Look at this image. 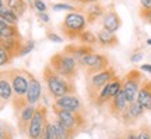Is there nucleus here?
<instances>
[{
  "label": "nucleus",
  "instance_id": "19",
  "mask_svg": "<svg viewBox=\"0 0 151 139\" xmlns=\"http://www.w3.org/2000/svg\"><path fill=\"white\" fill-rule=\"evenodd\" d=\"M22 38H9V39H0V45L13 56V57H18V52L22 46Z\"/></svg>",
  "mask_w": 151,
  "mask_h": 139
},
{
  "label": "nucleus",
  "instance_id": "18",
  "mask_svg": "<svg viewBox=\"0 0 151 139\" xmlns=\"http://www.w3.org/2000/svg\"><path fill=\"white\" fill-rule=\"evenodd\" d=\"M97 40H98V45L104 49H111V48H115L118 46L119 43V39L116 36L115 32H109L106 29L101 28L97 33Z\"/></svg>",
  "mask_w": 151,
  "mask_h": 139
},
{
  "label": "nucleus",
  "instance_id": "1",
  "mask_svg": "<svg viewBox=\"0 0 151 139\" xmlns=\"http://www.w3.org/2000/svg\"><path fill=\"white\" fill-rule=\"evenodd\" d=\"M43 82L46 86V91L49 92V95L52 99H58L60 96L65 95H70V93H76V85L74 81L66 79L63 77H60L59 74H56L53 70L50 68V65L46 64L43 67Z\"/></svg>",
  "mask_w": 151,
  "mask_h": 139
},
{
  "label": "nucleus",
  "instance_id": "39",
  "mask_svg": "<svg viewBox=\"0 0 151 139\" xmlns=\"http://www.w3.org/2000/svg\"><path fill=\"white\" fill-rule=\"evenodd\" d=\"M76 3H78L80 6H88V4H92V3H98L99 0H74Z\"/></svg>",
  "mask_w": 151,
  "mask_h": 139
},
{
  "label": "nucleus",
  "instance_id": "41",
  "mask_svg": "<svg viewBox=\"0 0 151 139\" xmlns=\"http://www.w3.org/2000/svg\"><path fill=\"white\" fill-rule=\"evenodd\" d=\"M140 70L141 71H144L147 74H151V64H143L140 65Z\"/></svg>",
  "mask_w": 151,
  "mask_h": 139
},
{
  "label": "nucleus",
  "instance_id": "40",
  "mask_svg": "<svg viewBox=\"0 0 151 139\" xmlns=\"http://www.w3.org/2000/svg\"><path fill=\"white\" fill-rule=\"evenodd\" d=\"M0 139H13V136H11V134H10V131L7 132V131L0 129Z\"/></svg>",
  "mask_w": 151,
  "mask_h": 139
},
{
  "label": "nucleus",
  "instance_id": "17",
  "mask_svg": "<svg viewBox=\"0 0 151 139\" xmlns=\"http://www.w3.org/2000/svg\"><path fill=\"white\" fill-rule=\"evenodd\" d=\"M137 102L141 104L144 110L151 111V79H144L137 93Z\"/></svg>",
  "mask_w": 151,
  "mask_h": 139
},
{
  "label": "nucleus",
  "instance_id": "44",
  "mask_svg": "<svg viewBox=\"0 0 151 139\" xmlns=\"http://www.w3.org/2000/svg\"><path fill=\"white\" fill-rule=\"evenodd\" d=\"M4 106H6L4 103H1V102H0V110H1V109H3V107H4Z\"/></svg>",
  "mask_w": 151,
  "mask_h": 139
},
{
  "label": "nucleus",
  "instance_id": "22",
  "mask_svg": "<svg viewBox=\"0 0 151 139\" xmlns=\"http://www.w3.org/2000/svg\"><path fill=\"white\" fill-rule=\"evenodd\" d=\"M21 36L16 25H10L0 18V39H9V38Z\"/></svg>",
  "mask_w": 151,
  "mask_h": 139
},
{
  "label": "nucleus",
  "instance_id": "43",
  "mask_svg": "<svg viewBox=\"0 0 151 139\" xmlns=\"http://www.w3.org/2000/svg\"><path fill=\"white\" fill-rule=\"evenodd\" d=\"M112 139H124V136H115V138H112Z\"/></svg>",
  "mask_w": 151,
  "mask_h": 139
},
{
  "label": "nucleus",
  "instance_id": "12",
  "mask_svg": "<svg viewBox=\"0 0 151 139\" xmlns=\"http://www.w3.org/2000/svg\"><path fill=\"white\" fill-rule=\"evenodd\" d=\"M35 109H37V106H34V104H25L20 111L16 113L17 114V127H18V131H20L21 134H24V135L27 134L28 125H29L31 120H32Z\"/></svg>",
  "mask_w": 151,
  "mask_h": 139
},
{
  "label": "nucleus",
  "instance_id": "46",
  "mask_svg": "<svg viewBox=\"0 0 151 139\" xmlns=\"http://www.w3.org/2000/svg\"><path fill=\"white\" fill-rule=\"evenodd\" d=\"M73 1H74V0H73Z\"/></svg>",
  "mask_w": 151,
  "mask_h": 139
},
{
  "label": "nucleus",
  "instance_id": "20",
  "mask_svg": "<svg viewBox=\"0 0 151 139\" xmlns=\"http://www.w3.org/2000/svg\"><path fill=\"white\" fill-rule=\"evenodd\" d=\"M104 14H105V9H104V6H101L99 3L88 4V9L86 10L87 22H88V24H95L99 18H102Z\"/></svg>",
  "mask_w": 151,
  "mask_h": 139
},
{
  "label": "nucleus",
  "instance_id": "36",
  "mask_svg": "<svg viewBox=\"0 0 151 139\" xmlns=\"http://www.w3.org/2000/svg\"><path fill=\"white\" fill-rule=\"evenodd\" d=\"M37 14H38L39 21H42L43 24H49V22H50V17H49L48 11H45V13H37Z\"/></svg>",
  "mask_w": 151,
  "mask_h": 139
},
{
  "label": "nucleus",
  "instance_id": "14",
  "mask_svg": "<svg viewBox=\"0 0 151 139\" xmlns=\"http://www.w3.org/2000/svg\"><path fill=\"white\" fill-rule=\"evenodd\" d=\"M108 106H109V113L112 114L113 117L120 118V116L123 114L124 110L129 106V102H127V99L124 96L123 91H120L116 96L112 97L108 102Z\"/></svg>",
  "mask_w": 151,
  "mask_h": 139
},
{
  "label": "nucleus",
  "instance_id": "8",
  "mask_svg": "<svg viewBox=\"0 0 151 139\" xmlns=\"http://www.w3.org/2000/svg\"><path fill=\"white\" fill-rule=\"evenodd\" d=\"M78 67L84 70L87 75H91L98 71L108 68L111 65H109V60L105 54L92 52V53H88L83 56L81 59H78Z\"/></svg>",
  "mask_w": 151,
  "mask_h": 139
},
{
  "label": "nucleus",
  "instance_id": "16",
  "mask_svg": "<svg viewBox=\"0 0 151 139\" xmlns=\"http://www.w3.org/2000/svg\"><path fill=\"white\" fill-rule=\"evenodd\" d=\"M102 28L106 29L109 32H116L119 28L122 27V20L119 14L116 13L115 10H109V11H105V14L102 16Z\"/></svg>",
  "mask_w": 151,
  "mask_h": 139
},
{
  "label": "nucleus",
  "instance_id": "34",
  "mask_svg": "<svg viewBox=\"0 0 151 139\" xmlns=\"http://www.w3.org/2000/svg\"><path fill=\"white\" fill-rule=\"evenodd\" d=\"M143 57H144L143 52H134V53L130 56V61H132L133 64H136V63H140L141 60H143Z\"/></svg>",
  "mask_w": 151,
  "mask_h": 139
},
{
  "label": "nucleus",
  "instance_id": "29",
  "mask_svg": "<svg viewBox=\"0 0 151 139\" xmlns=\"http://www.w3.org/2000/svg\"><path fill=\"white\" fill-rule=\"evenodd\" d=\"M35 48V42L34 40H27V42H22V46L18 52V57H22V56H27L34 50Z\"/></svg>",
  "mask_w": 151,
  "mask_h": 139
},
{
  "label": "nucleus",
  "instance_id": "9",
  "mask_svg": "<svg viewBox=\"0 0 151 139\" xmlns=\"http://www.w3.org/2000/svg\"><path fill=\"white\" fill-rule=\"evenodd\" d=\"M48 121V109L43 104H37L35 113L32 116V120L28 125L27 129V138L28 139H41L45 128V124Z\"/></svg>",
  "mask_w": 151,
  "mask_h": 139
},
{
  "label": "nucleus",
  "instance_id": "25",
  "mask_svg": "<svg viewBox=\"0 0 151 139\" xmlns=\"http://www.w3.org/2000/svg\"><path fill=\"white\" fill-rule=\"evenodd\" d=\"M41 139H59V135H58V131H56L53 121H49V120L46 121Z\"/></svg>",
  "mask_w": 151,
  "mask_h": 139
},
{
  "label": "nucleus",
  "instance_id": "31",
  "mask_svg": "<svg viewBox=\"0 0 151 139\" xmlns=\"http://www.w3.org/2000/svg\"><path fill=\"white\" fill-rule=\"evenodd\" d=\"M137 135H139V139H151V128L144 124L137 131Z\"/></svg>",
  "mask_w": 151,
  "mask_h": 139
},
{
  "label": "nucleus",
  "instance_id": "5",
  "mask_svg": "<svg viewBox=\"0 0 151 139\" xmlns=\"http://www.w3.org/2000/svg\"><path fill=\"white\" fill-rule=\"evenodd\" d=\"M52 110H53L55 117L74 136L87 127V118L84 117L83 111H69V110H62V109H56V107H52Z\"/></svg>",
  "mask_w": 151,
  "mask_h": 139
},
{
  "label": "nucleus",
  "instance_id": "4",
  "mask_svg": "<svg viewBox=\"0 0 151 139\" xmlns=\"http://www.w3.org/2000/svg\"><path fill=\"white\" fill-rule=\"evenodd\" d=\"M87 25H88L87 17L81 10L69 11L65 16L62 24H60V29H62L66 39L74 40V39H78L83 31H86Z\"/></svg>",
  "mask_w": 151,
  "mask_h": 139
},
{
  "label": "nucleus",
  "instance_id": "45",
  "mask_svg": "<svg viewBox=\"0 0 151 139\" xmlns=\"http://www.w3.org/2000/svg\"><path fill=\"white\" fill-rule=\"evenodd\" d=\"M1 6H4V0H0V7Z\"/></svg>",
  "mask_w": 151,
  "mask_h": 139
},
{
  "label": "nucleus",
  "instance_id": "3",
  "mask_svg": "<svg viewBox=\"0 0 151 139\" xmlns=\"http://www.w3.org/2000/svg\"><path fill=\"white\" fill-rule=\"evenodd\" d=\"M49 65L53 70L56 74H59L60 77H63L66 79L74 81L78 72V60L73 57L71 54L63 52L55 53L50 59H49Z\"/></svg>",
  "mask_w": 151,
  "mask_h": 139
},
{
  "label": "nucleus",
  "instance_id": "30",
  "mask_svg": "<svg viewBox=\"0 0 151 139\" xmlns=\"http://www.w3.org/2000/svg\"><path fill=\"white\" fill-rule=\"evenodd\" d=\"M13 56H11L7 50H6L1 45H0V67L1 65H7V64H10L11 61H13Z\"/></svg>",
  "mask_w": 151,
  "mask_h": 139
},
{
  "label": "nucleus",
  "instance_id": "38",
  "mask_svg": "<svg viewBox=\"0 0 151 139\" xmlns=\"http://www.w3.org/2000/svg\"><path fill=\"white\" fill-rule=\"evenodd\" d=\"M140 17L146 20L148 24H151V11H140Z\"/></svg>",
  "mask_w": 151,
  "mask_h": 139
},
{
  "label": "nucleus",
  "instance_id": "27",
  "mask_svg": "<svg viewBox=\"0 0 151 139\" xmlns=\"http://www.w3.org/2000/svg\"><path fill=\"white\" fill-rule=\"evenodd\" d=\"M53 123H55V127H56V131H58V135H59V139H73L74 138V135L71 134L70 131L66 128L58 118H55Z\"/></svg>",
  "mask_w": 151,
  "mask_h": 139
},
{
  "label": "nucleus",
  "instance_id": "28",
  "mask_svg": "<svg viewBox=\"0 0 151 139\" xmlns=\"http://www.w3.org/2000/svg\"><path fill=\"white\" fill-rule=\"evenodd\" d=\"M52 9H53L55 11H78V10H83L81 7L69 4V3H55V4L52 6Z\"/></svg>",
  "mask_w": 151,
  "mask_h": 139
},
{
  "label": "nucleus",
  "instance_id": "7",
  "mask_svg": "<svg viewBox=\"0 0 151 139\" xmlns=\"http://www.w3.org/2000/svg\"><path fill=\"white\" fill-rule=\"evenodd\" d=\"M143 74L139 70H132L122 78V91L127 102L132 103L137 99V93L140 91V86L143 84Z\"/></svg>",
  "mask_w": 151,
  "mask_h": 139
},
{
  "label": "nucleus",
  "instance_id": "15",
  "mask_svg": "<svg viewBox=\"0 0 151 139\" xmlns=\"http://www.w3.org/2000/svg\"><path fill=\"white\" fill-rule=\"evenodd\" d=\"M144 109L141 107V104L137 100H134V102L129 103V106H127V109L124 110V113L120 116V120L123 121L126 125H129V124H133L136 123V120H139V118L144 114Z\"/></svg>",
  "mask_w": 151,
  "mask_h": 139
},
{
  "label": "nucleus",
  "instance_id": "24",
  "mask_svg": "<svg viewBox=\"0 0 151 139\" xmlns=\"http://www.w3.org/2000/svg\"><path fill=\"white\" fill-rule=\"evenodd\" d=\"M4 4L11 9L18 17H22L27 11V1L25 0H4Z\"/></svg>",
  "mask_w": 151,
  "mask_h": 139
},
{
  "label": "nucleus",
  "instance_id": "32",
  "mask_svg": "<svg viewBox=\"0 0 151 139\" xmlns=\"http://www.w3.org/2000/svg\"><path fill=\"white\" fill-rule=\"evenodd\" d=\"M32 7L37 10V13H45V11H48V4L43 0H32Z\"/></svg>",
  "mask_w": 151,
  "mask_h": 139
},
{
  "label": "nucleus",
  "instance_id": "2",
  "mask_svg": "<svg viewBox=\"0 0 151 139\" xmlns=\"http://www.w3.org/2000/svg\"><path fill=\"white\" fill-rule=\"evenodd\" d=\"M10 72V81L11 86H13V100L11 104L14 107L16 113H18L22 107L28 104L25 100V95L28 91V85H29V75L27 70L22 68H11L9 70Z\"/></svg>",
  "mask_w": 151,
  "mask_h": 139
},
{
  "label": "nucleus",
  "instance_id": "35",
  "mask_svg": "<svg viewBox=\"0 0 151 139\" xmlns=\"http://www.w3.org/2000/svg\"><path fill=\"white\" fill-rule=\"evenodd\" d=\"M140 11H151V0H140Z\"/></svg>",
  "mask_w": 151,
  "mask_h": 139
},
{
  "label": "nucleus",
  "instance_id": "26",
  "mask_svg": "<svg viewBox=\"0 0 151 139\" xmlns=\"http://www.w3.org/2000/svg\"><path fill=\"white\" fill-rule=\"evenodd\" d=\"M78 40H80L83 45H88V46H94V45H97L98 40H97V35L91 31H83L80 33V36H78Z\"/></svg>",
  "mask_w": 151,
  "mask_h": 139
},
{
  "label": "nucleus",
  "instance_id": "21",
  "mask_svg": "<svg viewBox=\"0 0 151 139\" xmlns=\"http://www.w3.org/2000/svg\"><path fill=\"white\" fill-rule=\"evenodd\" d=\"M65 52L71 54L73 57H76V59L78 60V59H81L83 56H86V54L92 53L94 49H92V46H88V45H83V43H81V45H67L65 48Z\"/></svg>",
  "mask_w": 151,
  "mask_h": 139
},
{
  "label": "nucleus",
  "instance_id": "33",
  "mask_svg": "<svg viewBox=\"0 0 151 139\" xmlns=\"http://www.w3.org/2000/svg\"><path fill=\"white\" fill-rule=\"evenodd\" d=\"M46 38L53 43H62L63 40H65V38L63 36H60V35H58L56 32H52V31H48V32H46Z\"/></svg>",
  "mask_w": 151,
  "mask_h": 139
},
{
  "label": "nucleus",
  "instance_id": "37",
  "mask_svg": "<svg viewBox=\"0 0 151 139\" xmlns=\"http://www.w3.org/2000/svg\"><path fill=\"white\" fill-rule=\"evenodd\" d=\"M124 139H139L137 131H134V129H129V131H126V134H124Z\"/></svg>",
  "mask_w": 151,
  "mask_h": 139
},
{
  "label": "nucleus",
  "instance_id": "10",
  "mask_svg": "<svg viewBox=\"0 0 151 139\" xmlns=\"http://www.w3.org/2000/svg\"><path fill=\"white\" fill-rule=\"evenodd\" d=\"M52 107L62 109V110H69V111H83V103H81L80 97L74 93L53 99Z\"/></svg>",
  "mask_w": 151,
  "mask_h": 139
},
{
  "label": "nucleus",
  "instance_id": "23",
  "mask_svg": "<svg viewBox=\"0 0 151 139\" xmlns=\"http://www.w3.org/2000/svg\"><path fill=\"white\" fill-rule=\"evenodd\" d=\"M0 18L4 22H7V24L16 25V27H17V24H18V20H20V17L17 16L11 9H9L6 4L0 7Z\"/></svg>",
  "mask_w": 151,
  "mask_h": 139
},
{
  "label": "nucleus",
  "instance_id": "42",
  "mask_svg": "<svg viewBox=\"0 0 151 139\" xmlns=\"http://www.w3.org/2000/svg\"><path fill=\"white\" fill-rule=\"evenodd\" d=\"M147 45H148V46H151V38H148V39H147Z\"/></svg>",
  "mask_w": 151,
  "mask_h": 139
},
{
  "label": "nucleus",
  "instance_id": "13",
  "mask_svg": "<svg viewBox=\"0 0 151 139\" xmlns=\"http://www.w3.org/2000/svg\"><path fill=\"white\" fill-rule=\"evenodd\" d=\"M13 100V86L10 81L9 70L0 71V102L7 104Z\"/></svg>",
  "mask_w": 151,
  "mask_h": 139
},
{
  "label": "nucleus",
  "instance_id": "11",
  "mask_svg": "<svg viewBox=\"0 0 151 139\" xmlns=\"http://www.w3.org/2000/svg\"><path fill=\"white\" fill-rule=\"evenodd\" d=\"M42 96V84L34 74L29 75V85H28V91L25 95V100L28 104H34L37 106Z\"/></svg>",
  "mask_w": 151,
  "mask_h": 139
},
{
  "label": "nucleus",
  "instance_id": "6",
  "mask_svg": "<svg viewBox=\"0 0 151 139\" xmlns=\"http://www.w3.org/2000/svg\"><path fill=\"white\" fill-rule=\"evenodd\" d=\"M115 77H116V72L112 67H108L102 71H98L95 74L87 75V95H88V99L94 96L97 92L101 91Z\"/></svg>",
  "mask_w": 151,
  "mask_h": 139
}]
</instances>
